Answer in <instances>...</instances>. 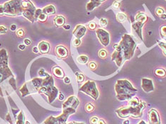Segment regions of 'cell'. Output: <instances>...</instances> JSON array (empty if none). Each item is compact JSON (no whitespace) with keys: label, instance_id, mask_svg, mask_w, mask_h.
<instances>
[{"label":"cell","instance_id":"1","mask_svg":"<svg viewBox=\"0 0 166 124\" xmlns=\"http://www.w3.org/2000/svg\"><path fill=\"white\" fill-rule=\"evenodd\" d=\"M136 48V43L133 38L129 34H124L122 38L121 41L118 44L114 45L115 51H119L124 58V61L133 58Z\"/></svg>","mask_w":166,"mask_h":124},{"label":"cell","instance_id":"2","mask_svg":"<svg viewBox=\"0 0 166 124\" xmlns=\"http://www.w3.org/2000/svg\"><path fill=\"white\" fill-rule=\"evenodd\" d=\"M117 99L119 101H129L133 98L138 90L127 80H118L115 85Z\"/></svg>","mask_w":166,"mask_h":124},{"label":"cell","instance_id":"3","mask_svg":"<svg viewBox=\"0 0 166 124\" xmlns=\"http://www.w3.org/2000/svg\"><path fill=\"white\" fill-rule=\"evenodd\" d=\"M58 88L54 86L53 77L48 74L45 77H44V82L38 90V94H44L45 95H46L48 103H51L58 97Z\"/></svg>","mask_w":166,"mask_h":124},{"label":"cell","instance_id":"4","mask_svg":"<svg viewBox=\"0 0 166 124\" xmlns=\"http://www.w3.org/2000/svg\"><path fill=\"white\" fill-rule=\"evenodd\" d=\"M146 107V103L144 101H141L137 106L128 105L126 107H123L116 110V113L119 118H126L128 117L133 118H141L143 116V111Z\"/></svg>","mask_w":166,"mask_h":124},{"label":"cell","instance_id":"5","mask_svg":"<svg viewBox=\"0 0 166 124\" xmlns=\"http://www.w3.org/2000/svg\"><path fill=\"white\" fill-rule=\"evenodd\" d=\"M11 77H14V74L8 66L7 52L4 48H2L0 50V84ZM0 96H3L1 87H0Z\"/></svg>","mask_w":166,"mask_h":124},{"label":"cell","instance_id":"6","mask_svg":"<svg viewBox=\"0 0 166 124\" xmlns=\"http://www.w3.org/2000/svg\"><path fill=\"white\" fill-rule=\"evenodd\" d=\"M22 1L23 0H10L3 4L4 15L11 17L22 15Z\"/></svg>","mask_w":166,"mask_h":124},{"label":"cell","instance_id":"7","mask_svg":"<svg viewBox=\"0 0 166 124\" xmlns=\"http://www.w3.org/2000/svg\"><path fill=\"white\" fill-rule=\"evenodd\" d=\"M76 112V110L72 108H67V109H63V112L60 116L54 117L51 116L45 120L44 124H65L68 120V117L70 115L75 114Z\"/></svg>","mask_w":166,"mask_h":124},{"label":"cell","instance_id":"8","mask_svg":"<svg viewBox=\"0 0 166 124\" xmlns=\"http://www.w3.org/2000/svg\"><path fill=\"white\" fill-rule=\"evenodd\" d=\"M148 20V17L144 13H138L135 17V21L132 24V29L141 40H143L142 28Z\"/></svg>","mask_w":166,"mask_h":124},{"label":"cell","instance_id":"9","mask_svg":"<svg viewBox=\"0 0 166 124\" xmlns=\"http://www.w3.org/2000/svg\"><path fill=\"white\" fill-rule=\"evenodd\" d=\"M22 15L28 19L31 23H34L35 22V19H34V14H35L36 9L33 4L29 0H24L22 1Z\"/></svg>","mask_w":166,"mask_h":124},{"label":"cell","instance_id":"10","mask_svg":"<svg viewBox=\"0 0 166 124\" xmlns=\"http://www.w3.org/2000/svg\"><path fill=\"white\" fill-rule=\"evenodd\" d=\"M79 91L90 96L93 99L97 100L99 98V91L97 88L96 83L94 81L88 80L79 88Z\"/></svg>","mask_w":166,"mask_h":124},{"label":"cell","instance_id":"11","mask_svg":"<svg viewBox=\"0 0 166 124\" xmlns=\"http://www.w3.org/2000/svg\"><path fill=\"white\" fill-rule=\"evenodd\" d=\"M96 34L102 46H109L110 43V36L107 31L103 28H97L96 30Z\"/></svg>","mask_w":166,"mask_h":124},{"label":"cell","instance_id":"12","mask_svg":"<svg viewBox=\"0 0 166 124\" xmlns=\"http://www.w3.org/2000/svg\"><path fill=\"white\" fill-rule=\"evenodd\" d=\"M79 103V99L75 96H70L66 101L63 103V109H65L67 108H72V109H75L78 108Z\"/></svg>","mask_w":166,"mask_h":124},{"label":"cell","instance_id":"13","mask_svg":"<svg viewBox=\"0 0 166 124\" xmlns=\"http://www.w3.org/2000/svg\"><path fill=\"white\" fill-rule=\"evenodd\" d=\"M141 88L145 92L149 93L154 90V85L153 80L151 79L143 78L141 80Z\"/></svg>","mask_w":166,"mask_h":124},{"label":"cell","instance_id":"14","mask_svg":"<svg viewBox=\"0 0 166 124\" xmlns=\"http://www.w3.org/2000/svg\"><path fill=\"white\" fill-rule=\"evenodd\" d=\"M149 124H161L160 116L156 110L152 109L149 112Z\"/></svg>","mask_w":166,"mask_h":124},{"label":"cell","instance_id":"15","mask_svg":"<svg viewBox=\"0 0 166 124\" xmlns=\"http://www.w3.org/2000/svg\"><path fill=\"white\" fill-rule=\"evenodd\" d=\"M86 32H87V28H86L85 26H84L83 25H78L75 28L72 33H73L74 36L76 38L80 39L81 38H83L85 36Z\"/></svg>","mask_w":166,"mask_h":124},{"label":"cell","instance_id":"16","mask_svg":"<svg viewBox=\"0 0 166 124\" xmlns=\"http://www.w3.org/2000/svg\"><path fill=\"white\" fill-rule=\"evenodd\" d=\"M56 53L60 58H65L68 57V52L67 48L63 46H58L56 48Z\"/></svg>","mask_w":166,"mask_h":124},{"label":"cell","instance_id":"17","mask_svg":"<svg viewBox=\"0 0 166 124\" xmlns=\"http://www.w3.org/2000/svg\"><path fill=\"white\" fill-rule=\"evenodd\" d=\"M38 48L39 50V52L42 54H46L50 51V44L48 43L41 41L38 45Z\"/></svg>","mask_w":166,"mask_h":124},{"label":"cell","instance_id":"18","mask_svg":"<svg viewBox=\"0 0 166 124\" xmlns=\"http://www.w3.org/2000/svg\"><path fill=\"white\" fill-rule=\"evenodd\" d=\"M52 72H53V74L56 77L60 78V79L64 78L65 73L60 67H58V66L53 67V70H52Z\"/></svg>","mask_w":166,"mask_h":124},{"label":"cell","instance_id":"19","mask_svg":"<svg viewBox=\"0 0 166 124\" xmlns=\"http://www.w3.org/2000/svg\"><path fill=\"white\" fill-rule=\"evenodd\" d=\"M53 23L56 25V26H63L65 25V19L63 16L58 15L55 17V19H53Z\"/></svg>","mask_w":166,"mask_h":124},{"label":"cell","instance_id":"20","mask_svg":"<svg viewBox=\"0 0 166 124\" xmlns=\"http://www.w3.org/2000/svg\"><path fill=\"white\" fill-rule=\"evenodd\" d=\"M100 5H101V4L98 3V2L95 1V0H90L87 4L86 9H87L88 12H92V10H94L95 8L98 7Z\"/></svg>","mask_w":166,"mask_h":124},{"label":"cell","instance_id":"21","mask_svg":"<svg viewBox=\"0 0 166 124\" xmlns=\"http://www.w3.org/2000/svg\"><path fill=\"white\" fill-rule=\"evenodd\" d=\"M43 13L48 15H53L56 13V8L53 5H48L42 9Z\"/></svg>","mask_w":166,"mask_h":124},{"label":"cell","instance_id":"22","mask_svg":"<svg viewBox=\"0 0 166 124\" xmlns=\"http://www.w3.org/2000/svg\"><path fill=\"white\" fill-rule=\"evenodd\" d=\"M15 124H25V117L24 111H21L18 114Z\"/></svg>","mask_w":166,"mask_h":124},{"label":"cell","instance_id":"23","mask_svg":"<svg viewBox=\"0 0 166 124\" xmlns=\"http://www.w3.org/2000/svg\"><path fill=\"white\" fill-rule=\"evenodd\" d=\"M117 20L119 22H125L126 21V16L123 13H118L117 14Z\"/></svg>","mask_w":166,"mask_h":124},{"label":"cell","instance_id":"24","mask_svg":"<svg viewBox=\"0 0 166 124\" xmlns=\"http://www.w3.org/2000/svg\"><path fill=\"white\" fill-rule=\"evenodd\" d=\"M77 60L80 64H86L88 61V57L86 55H79V57L77 58Z\"/></svg>","mask_w":166,"mask_h":124},{"label":"cell","instance_id":"25","mask_svg":"<svg viewBox=\"0 0 166 124\" xmlns=\"http://www.w3.org/2000/svg\"><path fill=\"white\" fill-rule=\"evenodd\" d=\"M155 74L157 76L160 77H165L166 75V71L163 68H158L156 70Z\"/></svg>","mask_w":166,"mask_h":124},{"label":"cell","instance_id":"26","mask_svg":"<svg viewBox=\"0 0 166 124\" xmlns=\"http://www.w3.org/2000/svg\"><path fill=\"white\" fill-rule=\"evenodd\" d=\"M160 33L161 38L166 40V25H163V26L160 27Z\"/></svg>","mask_w":166,"mask_h":124},{"label":"cell","instance_id":"27","mask_svg":"<svg viewBox=\"0 0 166 124\" xmlns=\"http://www.w3.org/2000/svg\"><path fill=\"white\" fill-rule=\"evenodd\" d=\"M47 19H48V16L46 14H45L44 13H42L39 15V17H38V19L36 21H40V22H45V21H46Z\"/></svg>","mask_w":166,"mask_h":124},{"label":"cell","instance_id":"28","mask_svg":"<svg viewBox=\"0 0 166 124\" xmlns=\"http://www.w3.org/2000/svg\"><path fill=\"white\" fill-rule=\"evenodd\" d=\"M99 57L100 58H102V59H104V58H106V56H107V52H106V50L104 49H102L100 50L98 53Z\"/></svg>","mask_w":166,"mask_h":124},{"label":"cell","instance_id":"29","mask_svg":"<svg viewBox=\"0 0 166 124\" xmlns=\"http://www.w3.org/2000/svg\"><path fill=\"white\" fill-rule=\"evenodd\" d=\"M94 109H95L94 105L92 104L91 103H87V104H86V106H85V111L87 112L90 113V112L94 111Z\"/></svg>","mask_w":166,"mask_h":124},{"label":"cell","instance_id":"30","mask_svg":"<svg viewBox=\"0 0 166 124\" xmlns=\"http://www.w3.org/2000/svg\"><path fill=\"white\" fill-rule=\"evenodd\" d=\"M158 46L161 48V50H162V51H163V54H164V55L166 56V43H165L158 41Z\"/></svg>","mask_w":166,"mask_h":124},{"label":"cell","instance_id":"31","mask_svg":"<svg viewBox=\"0 0 166 124\" xmlns=\"http://www.w3.org/2000/svg\"><path fill=\"white\" fill-rule=\"evenodd\" d=\"M76 76H77V80H78V82L79 83L83 82L84 80H85V77H84L83 74L76 73Z\"/></svg>","mask_w":166,"mask_h":124},{"label":"cell","instance_id":"32","mask_svg":"<svg viewBox=\"0 0 166 124\" xmlns=\"http://www.w3.org/2000/svg\"><path fill=\"white\" fill-rule=\"evenodd\" d=\"M10 85H11V87H13L14 89L15 90L16 89H17V87H16V80H15L14 77H11V78H10Z\"/></svg>","mask_w":166,"mask_h":124},{"label":"cell","instance_id":"33","mask_svg":"<svg viewBox=\"0 0 166 124\" xmlns=\"http://www.w3.org/2000/svg\"><path fill=\"white\" fill-rule=\"evenodd\" d=\"M156 13L158 16V17H160L161 15L163 14V13H165V11H164V9H163L158 7V8L156 9Z\"/></svg>","mask_w":166,"mask_h":124},{"label":"cell","instance_id":"34","mask_svg":"<svg viewBox=\"0 0 166 124\" xmlns=\"http://www.w3.org/2000/svg\"><path fill=\"white\" fill-rule=\"evenodd\" d=\"M38 74H39V76H40V77H42V78H44V77H45L47 76V74L48 73H46V72H45L44 69H41L39 71H38Z\"/></svg>","mask_w":166,"mask_h":124},{"label":"cell","instance_id":"35","mask_svg":"<svg viewBox=\"0 0 166 124\" xmlns=\"http://www.w3.org/2000/svg\"><path fill=\"white\" fill-rule=\"evenodd\" d=\"M97 27V24L95 23L94 21H90V23L88 24V28L91 29V30H95Z\"/></svg>","mask_w":166,"mask_h":124},{"label":"cell","instance_id":"36","mask_svg":"<svg viewBox=\"0 0 166 124\" xmlns=\"http://www.w3.org/2000/svg\"><path fill=\"white\" fill-rule=\"evenodd\" d=\"M43 13V11L42 9H36V12H35V14H34V19H35V21H36L38 19V17H39V15L41 14V13Z\"/></svg>","mask_w":166,"mask_h":124},{"label":"cell","instance_id":"37","mask_svg":"<svg viewBox=\"0 0 166 124\" xmlns=\"http://www.w3.org/2000/svg\"><path fill=\"white\" fill-rule=\"evenodd\" d=\"M16 34H17V36L18 37L22 38L24 36V31L23 30V29L20 28L17 31V33H16Z\"/></svg>","mask_w":166,"mask_h":124},{"label":"cell","instance_id":"38","mask_svg":"<svg viewBox=\"0 0 166 124\" xmlns=\"http://www.w3.org/2000/svg\"><path fill=\"white\" fill-rule=\"evenodd\" d=\"M98 121H99V118L96 116H94V117H92V118H90V123L91 124H97V123H98Z\"/></svg>","mask_w":166,"mask_h":124},{"label":"cell","instance_id":"39","mask_svg":"<svg viewBox=\"0 0 166 124\" xmlns=\"http://www.w3.org/2000/svg\"><path fill=\"white\" fill-rule=\"evenodd\" d=\"M99 24L102 26L105 27L106 25H107V20H106V19H104V18H102V19L99 20Z\"/></svg>","mask_w":166,"mask_h":124},{"label":"cell","instance_id":"40","mask_svg":"<svg viewBox=\"0 0 166 124\" xmlns=\"http://www.w3.org/2000/svg\"><path fill=\"white\" fill-rule=\"evenodd\" d=\"M89 67H90V68L91 70H95L97 68V64L96 63H95V62H90V63H89Z\"/></svg>","mask_w":166,"mask_h":124},{"label":"cell","instance_id":"41","mask_svg":"<svg viewBox=\"0 0 166 124\" xmlns=\"http://www.w3.org/2000/svg\"><path fill=\"white\" fill-rule=\"evenodd\" d=\"M7 31V28L4 26H0V34H3V33H6Z\"/></svg>","mask_w":166,"mask_h":124},{"label":"cell","instance_id":"42","mask_svg":"<svg viewBox=\"0 0 166 124\" xmlns=\"http://www.w3.org/2000/svg\"><path fill=\"white\" fill-rule=\"evenodd\" d=\"M73 44H74V46H76V47L79 46V45L81 44L80 39H78V38H75V39L74 41H73Z\"/></svg>","mask_w":166,"mask_h":124},{"label":"cell","instance_id":"43","mask_svg":"<svg viewBox=\"0 0 166 124\" xmlns=\"http://www.w3.org/2000/svg\"><path fill=\"white\" fill-rule=\"evenodd\" d=\"M121 6V4H120V3L119 2H117V1H116L114 2H113V4H112V6L114 9H118V8H119V6Z\"/></svg>","mask_w":166,"mask_h":124},{"label":"cell","instance_id":"44","mask_svg":"<svg viewBox=\"0 0 166 124\" xmlns=\"http://www.w3.org/2000/svg\"><path fill=\"white\" fill-rule=\"evenodd\" d=\"M24 43L25 46H29V45H31V41L30 39H29V38H25L24 40Z\"/></svg>","mask_w":166,"mask_h":124},{"label":"cell","instance_id":"45","mask_svg":"<svg viewBox=\"0 0 166 124\" xmlns=\"http://www.w3.org/2000/svg\"><path fill=\"white\" fill-rule=\"evenodd\" d=\"M4 6L3 5H0V16H4Z\"/></svg>","mask_w":166,"mask_h":124},{"label":"cell","instance_id":"46","mask_svg":"<svg viewBox=\"0 0 166 124\" xmlns=\"http://www.w3.org/2000/svg\"><path fill=\"white\" fill-rule=\"evenodd\" d=\"M10 28H11V31H15L16 30H17V25H16V24H12V25H11Z\"/></svg>","mask_w":166,"mask_h":124},{"label":"cell","instance_id":"47","mask_svg":"<svg viewBox=\"0 0 166 124\" xmlns=\"http://www.w3.org/2000/svg\"><path fill=\"white\" fill-rule=\"evenodd\" d=\"M6 120L8 122L10 123H11V124H13V123H12V122H11V118H10V115L9 114H8L7 115H6Z\"/></svg>","mask_w":166,"mask_h":124},{"label":"cell","instance_id":"48","mask_svg":"<svg viewBox=\"0 0 166 124\" xmlns=\"http://www.w3.org/2000/svg\"><path fill=\"white\" fill-rule=\"evenodd\" d=\"M64 82L65 83V84H70V80L69 77H66L64 78Z\"/></svg>","mask_w":166,"mask_h":124},{"label":"cell","instance_id":"49","mask_svg":"<svg viewBox=\"0 0 166 124\" xmlns=\"http://www.w3.org/2000/svg\"><path fill=\"white\" fill-rule=\"evenodd\" d=\"M26 48V46H25L24 44H20L19 46V49L21 50V51H23V50H24Z\"/></svg>","mask_w":166,"mask_h":124},{"label":"cell","instance_id":"50","mask_svg":"<svg viewBox=\"0 0 166 124\" xmlns=\"http://www.w3.org/2000/svg\"><path fill=\"white\" fill-rule=\"evenodd\" d=\"M33 52L35 53H38V52H39V50H38V47H34V48H33Z\"/></svg>","mask_w":166,"mask_h":124},{"label":"cell","instance_id":"51","mask_svg":"<svg viewBox=\"0 0 166 124\" xmlns=\"http://www.w3.org/2000/svg\"><path fill=\"white\" fill-rule=\"evenodd\" d=\"M58 99L60 101H63L64 99V95L63 94H60V95L58 96Z\"/></svg>","mask_w":166,"mask_h":124},{"label":"cell","instance_id":"52","mask_svg":"<svg viewBox=\"0 0 166 124\" xmlns=\"http://www.w3.org/2000/svg\"><path fill=\"white\" fill-rule=\"evenodd\" d=\"M97 124H106V123H105V121H104V120H102V119H99Z\"/></svg>","mask_w":166,"mask_h":124},{"label":"cell","instance_id":"53","mask_svg":"<svg viewBox=\"0 0 166 124\" xmlns=\"http://www.w3.org/2000/svg\"><path fill=\"white\" fill-rule=\"evenodd\" d=\"M160 19H162L163 20H165L166 19V14H165V13H163V14H162L160 16Z\"/></svg>","mask_w":166,"mask_h":124},{"label":"cell","instance_id":"54","mask_svg":"<svg viewBox=\"0 0 166 124\" xmlns=\"http://www.w3.org/2000/svg\"><path fill=\"white\" fill-rule=\"evenodd\" d=\"M65 124H85L84 123H78V122H70Z\"/></svg>","mask_w":166,"mask_h":124},{"label":"cell","instance_id":"55","mask_svg":"<svg viewBox=\"0 0 166 124\" xmlns=\"http://www.w3.org/2000/svg\"><path fill=\"white\" fill-rule=\"evenodd\" d=\"M95 1H96V2H98V3H99V4H102V2H105V1H106V0H95Z\"/></svg>","mask_w":166,"mask_h":124},{"label":"cell","instance_id":"56","mask_svg":"<svg viewBox=\"0 0 166 124\" xmlns=\"http://www.w3.org/2000/svg\"><path fill=\"white\" fill-rule=\"evenodd\" d=\"M63 27H64V28L65 29V30H69V29L70 28V26H69V25H68V26H64Z\"/></svg>","mask_w":166,"mask_h":124},{"label":"cell","instance_id":"57","mask_svg":"<svg viewBox=\"0 0 166 124\" xmlns=\"http://www.w3.org/2000/svg\"><path fill=\"white\" fill-rule=\"evenodd\" d=\"M138 124H147L146 123H145V121H140V122L139 123H138Z\"/></svg>","mask_w":166,"mask_h":124},{"label":"cell","instance_id":"58","mask_svg":"<svg viewBox=\"0 0 166 124\" xmlns=\"http://www.w3.org/2000/svg\"><path fill=\"white\" fill-rule=\"evenodd\" d=\"M124 124H129V121H125L124 122Z\"/></svg>","mask_w":166,"mask_h":124},{"label":"cell","instance_id":"59","mask_svg":"<svg viewBox=\"0 0 166 124\" xmlns=\"http://www.w3.org/2000/svg\"><path fill=\"white\" fill-rule=\"evenodd\" d=\"M25 124H30V123H29V121H26V122H25Z\"/></svg>","mask_w":166,"mask_h":124},{"label":"cell","instance_id":"60","mask_svg":"<svg viewBox=\"0 0 166 124\" xmlns=\"http://www.w3.org/2000/svg\"><path fill=\"white\" fill-rule=\"evenodd\" d=\"M165 1H166V0H165Z\"/></svg>","mask_w":166,"mask_h":124}]
</instances>
